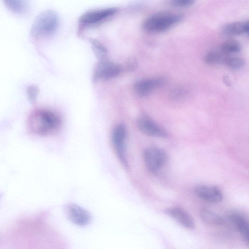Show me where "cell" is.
I'll list each match as a JSON object with an SVG mask.
<instances>
[{"label": "cell", "instance_id": "6da1fadb", "mask_svg": "<svg viewBox=\"0 0 249 249\" xmlns=\"http://www.w3.org/2000/svg\"><path fill=\"white\" fill-rule=\"evenodd\" d=\"M59 117L52 111L37 109L33 111L27 120L28 130L33 134L44 136L51 134L59 126Z\"/></svg>", "mask_w": 249, "mask_h": 249}, {"label": "cell", "instance_id": "7a4b0ae2", "mask_svg": "<svg viewBox=\"0 0 249 249\" xmlns=\"http://www.w3.org/2000/svg\"><path fill=\"white\" fill-rule=\"evenodd\" d=\"M183 15L171 12H160L148 17L143 22V28L147 32L159 33L165 31L180 22Z\"/></svg>", "mask_w": 249, "mask_h": 249}, {"label": "cell", "instance_id": "3957f363", "mask_svg": "<svg viewBox=\"0 0 249 249\" xmlns=\"http://www.w3.org/2000/svg\"><path fill=\"white\" fill-rule=\"evenodd\" d=\"M58 24V16L55 11L44 10L35 18L31 27V36L34 38H38L51 35L56 31Z\"/></svg>", "mask_w": 249, "mask_h": 249}, {"label": "cell", "instance_id": "277c9868", "mask_svg": "<svg viewBox=\"0 0 249 249\" xmlns=\"http://www.w3.org/2000/svg\"><path fill=\"white\" fill-rule=\"evenodd\" d=\"M143 158L147 168L154 174H158L161 171L168 161L166 153L163 150L155 147L145 149Z\"/></svg>", "mask_w": 249, "mask_h": 249}, {"label": "cell", "instance_id": "5b68a950", "mask_svg": "<svg viewBox=\"0 0 249 249\" xmlns=\"http://www.w3.org/2000/svg\"><path fill=\"white\" fill-rule=\"evenodd\" d=\"M122 70L120 65L110 61L103 60L96 65L93 72L94 81L115 77Z\"/></svg>", "mask_w": 249, "mask_h": 249}, {"label": "cell", "instance_id": "8992f818", "mask_svg": "<svg viewBox=\"0 0 249 249\" xmlns=\"http://www.w3.org/2000/svg\"><path fill=\"white\" fill-rule=\"evenodd\" d=\"M137 125L139 130L148 136L157 138H166L168 132L147 116L143 115L139 118Z\"/></svg>", "mask_w": 249, "mask_h": 249}, {"label": "cell", "instance_id": "52a82bcc", "mask_svg": "<svg viewBox=\"0 0 249 249\" xmlns=\"http://www.w3.org/2000/svg\"><path fill=\"white\" fill-rule=\"evenodd\" d=\"M126 136L125 126L123 124H119L114 128L111 136L112 142L118 157L122 164L125 166L127 165L125 155Z\"/></svg>", "mask_w": 249, "mask_h": 249}, {"label": "cell", "instance_id": "ba28073f", "mask_svg": "<svg viewBox=\"0 0 249 249\" xmlns=\"http://www.w3.org/2000/svg\"><path fill=\"white\" fill-rule=\"evenodd\" d=\"M166 82V79L161 76L144 78L135 83L134 90L138 95L145 96L164 85Z\"/></svg>", "mask_w": 249, "mask_h": 249}, {"label": "cell", "instance_id": "9c48e42d", "mask_svg": "<svg viewBox=\"0 0 249 249\" xmlns=\"http://www.w3.org/2000/svg\"><path fill=\"white\" fill-rule=\"evenodd\" d=\"M117 11L116 7H109L88 11L81 16L79 21L85 25L95 24L112 16Z\"/></svg>", "mask_w": 249, "mask_h": 249}, {"label": "cell", "instance_id": "30bf717a", "mask_svg": "<svg viewBox=\"0 0 249 249\" xmlns=\"http://www.w3.org/2000/svg\"><path fill=\"white\" fill-rule=\"evenodd\" d=\"M66 212L69 220L78 226H85L91 220L89 213L75 204H70L66 207Z\"/></svg>", "mask_w": 249, "mask_h": 249}, {"label": "cell", "instance_id": "8fae6325", "mask_svg": "<svg viewBox=\"0 0 249 249\" xmlns=\"http://www.w3.org/2000/svg\"><path fill=\"white\" fill-rule=\"evenodd\" d=\"M198 197L211 203H219L223 199V195L220 190L213 186L200 185L195 189Z\"/></svg>", "mask_w": 249, "mask_h": 249}, {"label": "cell", "instance_id": "7c38bea8", "mask_svg": "<svg viewBox=\"0 0 249 249\" xmlns=\"http://www.w3.org/2000/svg\"><path fill=\"white\" fill-rule=\"evenodd\" d=\"M166 213L182 226L188 229H193L195 223L191 216L183 209L177 207L166 209Z\"/></svg>", "mask_w": 249, "mask_h": 249}, {"label": "cell", "instance_id": "4fadbf2b", "mask_svg": "<svg viewBox=\"0 0 249 249\" xmlns=\"http://www.w3.org/2000/svg\"><path fill=\"white\" fill-rule=\"evenodd\" d=\"M249 31L248 21L230 23L224 26L222 29L223 34L228 36H237L243 34H248Z\"/></svg>", "mask_w": 249, "mask_h": 249}, {"label": "cell", "instance_id": "5bb4252c", "mask_svg": "<svg viewBox=\"0 0 249 249\" xmlns=\"http://www.w3.org/2000/svg\"><path fill=\"white\" fill-rule=\"evenodd\" d=\"M229 218L248 245L249 229V224L246 219L242 215L238 213L231 214Z\"/></svg>", "mask_w": 249, "mask_h": 249}, {"label": "cell", "instance_id": "9a60e30c", "mask_svg": "<svg viewBox=\"0 0 249 249\" xmlns=\"http://www.w3.org/2000/svg\"><path fill=\"white\" fill-rule=\"evenodd\" d=\"M200 217L206 223L212 225H220L223 223V218L218 214L207 209L200 211Z\"/></svg>", "mask_w": 249, "mask_h": 249}, {"label": "cell", "instance_id": "2e32d148", "mask_svg": "<svg viewBox=\"0 0 249 249\" xmlns=\"http://www.w3.org/2000/svg\"><path fill=\"white\" fill-rule=\"evenodd\" d=\"M4 2L9 9L16 13L23 14L29 9V4L26 0H6Z\"/></svg>", "mask_w": 249, "mask_h": 249}, {"label": "cell", "instance_id": "e0dca14e", "mask_svg": "<svg viewBox=\"0 0 249 249\" xmlns=\"http://www.w3.org/2000/svg\"><path fill=\"white\" fill-rule=\"evenodd\" d=\"M227 55L221 51H210L205 55L204 61L209 65L223 64Z\"/></svg>", "mask_w": 249, "mask_h": 249}, {"label": "cell", "instance_id": "ac0fdd59", "mask_svg": "<svg viewBox=\"0 0 249 249\" xmlns=\"http://www.w3.org/2000/svg\"><path fill=\"white\" fill-rule=\"evenodd\" d=\"M241 45L235 39H229L225 41L220 47V51L225 54H229L236 53L241 50Z\"/></svg>", "mask_w": 249, "mask_h": 249}, {"label": "cell", "instance_id": "d6986e66", "mask_svg": "<svg viewBox=\"0 0 249 249\" xmlns=\"http://www.w3.org/2000/svg\"><path fill=\"white\" fill-rule=\"evenodd\" d=\"M90 43L96 56L100 60H105L107 55V50L105 47L99 41L95 39H90Z\"/></svg>", "mask_w": 249, "mask_h": 249}, {"label": "cell", "instance_id": "ffe728a7", "mask_svg": "<svg viewBox=\"0 0 249 249\" xmlns=\"http://www.w3.org/2000/svg\"><path fill=\"white\" fill-rule=\"evenodd\" d=\"M223 64L228 68L237 70L241 69L244 64V61L240 57L235 56H227Z\"/></svg>", "mask_w": 249, "mask_h": 249}, {"label": "cell", "instance_id": "44dd1931", "mask_svg": "<svg viewBox=\"0 0 249 249\" xmlns=\"http://www.w3.org/2000/svg\"><path fill=\"white\" fill-rule=\"evenodd\" d=\"M38 93V88L34 85H31L28 87L27 89V94L28 100L30 102H34L37 98Z\"/></svg>", "mask_w": 249, "mask_h": 249}, {"label": "cell", "instance_id": "7402d4cb", "mask_svg": "<svg viewBox=\"0 0 249 249\" xmlns=\"http://www.w3.org/2000/svg\"><path fill=\"white\" fill-rule=\"evenodd\" d=\"M194 3V1L192 0H174L171 1L173 6L178 7H188Z\"/></svg>", "mask_w": 249, "mask_h": 249}, {"label": "cell", "instance_id": "603a6c76", "mask_svg": "<svg viewBox=\"0 0 249 249\" xmlns=\"http://www.w3.org/2000/svg\"><path fill=\"white\" fill-rule=\"evenodd\" d=\"M186 94V91L182 88H177L173 89L171 93V97L175 99L180 98L183 97Z\"/></svg>", "mask_w": 249, "mask_h": 249}, {"label": "cell", "instance_id": "cb8c5ba5", "mask_svg": "<svg viewBox=\"0 0 249 249\" xmlns=\"http://www.w3.org/2000/svg\"><path fill=\"white\" fill-rule=\"evenodd\" d=\"M1 196H2V195L0 194V199L1 197Z\"/></svg>", "mask_w": 249, "mask_h": 249}]
</instances>
